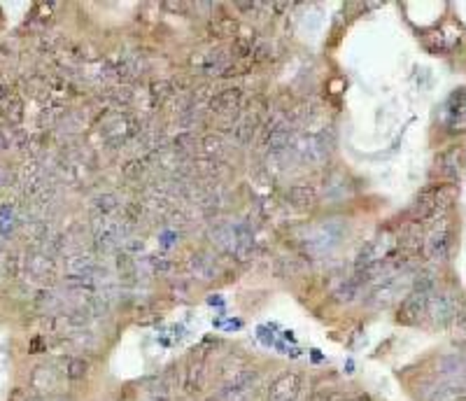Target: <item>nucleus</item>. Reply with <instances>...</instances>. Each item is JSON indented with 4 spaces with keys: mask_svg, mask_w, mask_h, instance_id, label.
<instances>
[{
    "mask_svg": "<svg viewBox=\"0 0 466 401\" xmlns=\"http://www.w3.org/2000/svg\"><path fill=\"white\" fill-rule=\"evenodd\" d=\"M457 201V187L450 182L436 184V187H427L415 196L411 206V217L415 222H429L445 217V213L455 206Z\"/></svg>",
    "mask_w": 466,
    "mask_h": 401,
    "instance_id": "f257e3e1",
    "label": "nucleus"
},
{
    "mask_svg": "<svg viewBox=\"0 0 466 401\" xmlns=\"http://www.w3.org/2000/svg\"><path fill=\"white\" fill-rule=\"evenodd\" d=\"M422 252L431 264H445L448 262V257L452 252V231H450L448 220L445 217H440V224L431 226L429 231L424 233Z\"/></svg>",
    "mask_w": 466,
    "mask_h": 401,
    "instance_id": "f03ea898",
    "label": "nucleus"
},
{
    "mask_svg": "<svg viewBox=\"0 0 466 401\" xmlns=\"http://www.w3.org/2000/svg\"><path fill=\"white\" fill-rule=\"evenodd\" d=\"M459 315V298L448 289H433L429 294V310H427V320H433L438 324L457 320Z\"/></svg>",
    "mask_w": 466,
    "mask_h": 401,
    "instance_id": "7ed1b4c3",
    "label": "nucleus"
},
{
    "mask_svg": "<svg viewBox=\"0 0 466 401\" xmlns=\"http://www.w3.org/2000/svg\"><path fill=\"white\" fill-rule=\"evenodd\" d=\"M433 289H413L404 298L399 308V322L404 324H418L427 320V310H429V294Z\"/></svg>",
    "mask_w": 466,
    "mask_h": 401,
    "instance_id": "20e7f679",
    "label": "nucleus"
},
{
    "mask_svg": "<svg viewBox=\"0 0 466 401\" xmlns=\"http://www.w3.org/2000/svg\"><path fill=\"white\" fill-rule=\"evenodd\" d=\"M464 163H466L464 148H450L436 157V161H433V175H438L440 180H457Z\"/></svg>",
    "mask_w": 466,
    "mask_h": 401,
    "instance_id": "39448f33",
    "label": "nucleus"
},
{
    "mask_svg": "<svg viewBox=\"0 0 466 401\" xmlns=\"http://www.w3.org/2000/svg\"><path fill=\"white\" fill-rule=\"evenodd\" d=\"M443 122L450 131H464L466 129V89H459L445 103Z\"/></svg>",
    "mask_w": 466,
    "mask_h": 401,
    "instance_id": "423d86ee",
    "label": "nucleus"
},
{
    "mask_svg": "<svg viewBox=\"0 0 466 401\" xmlns=\"http://www.w3.org/2000/svg\"><path fill=\"white\" fill-rule=\"evenodd\" d=\"M301 390V375L298 373H283L268 387V401H294Z\"/></svg>",
    "mask_w": 466,
    "mask_h": 401,
    "instance_id": "0eeeda50",
    "label": "nucleus"
},
{
    "mask_svg": "<svg viewBox=\"0 0 466 401\" xmlns=\"http://www.w3.org/2000/svg\"><path fill=\"white\" fill-rule=\"evenodd\" d=\"M240 96H242L240 89H226V91L217 93L213 98V103H210V107H213L215 114H231L233 110H238Z\"/></svg>",
    "mask_w": 466,
    "mask_h": 401,
    "instance_id": "6e6552de",
    "label": "nucleus"
},
{
    "mask_svg": "<svg viewBox=\"0 0 466 401\" xmlns=\"http://www.w3.org/2000/svg\"><path fill=\"white\" fill-rule=\"evenodd\" d=\"M289 201L294 203L296 208H312L315 206V201H317V196H315V189L312 187H294L292 192H289Z\"/></svg>",
    "mask_w": 466,
    "mask_h": 401,
    "instance_id": "1a4fd4ad",
    "label": "nucleus"
},
{
    "mask_svg": "<svg viewBox=\"0 0 466 401\" xmlns=\"http://www.w3.org/2000/svg\"><path fill=\"white\" fill-rule=\"evenodd\" d=\"M228 68H231V59H228V54L222 52V49L217 54H213V59H208V63H206V70L210 75H215V78L224 75Z\"/></svg>",
    "mask_w": 466,
    "mask_h": 401,
    "instance_id": "9d476101",
    "label": "nucleus"
},
{
    "mask_svg": "<svg viewBox=\"0 0 466 401\" xmlns=\"http://www.w3.org/2000/svg\"><path fill=\"white\" fill-rule=\"evenodd\" d=\"M54 383H56V375H54L52 368H47V366L35 368V373H33V385L37 387V390H42V392H44V390H52Z\"/></svg>",
    "mask_w": 466,
    "mask_h": 401,
    "instance_id": "9b49d317",
    "label": "nucleus"
},
{
    "mask_svg": "<svg viewBox=\"0 0 466 401\" xmlns=\"http://www.w3.org/2000/svg\"><path fill=\"white\" fill-rule=\"evenodd\" d=\"M87 371H89V364L80 357H73L66 366V375L70 380H82L87 375Z\"/></svg>",
    "mask_w": 466,
    "mask_h": 401,
    "instance_id": "f8f14e48",
    "label": "nucleus"
},
{
    "mask_svg": "<svg viewBox=\"0 0 466 401\" xmlns=\"http://www.w3.org/2000/svg\"><path fill=\"white\" fill-rule=\"evenodd\" d=\"M152 96H154V100H159V103H163V100H168L173 96V84L165 80L154 82V84H152Z\"/></svg>",
    "mask_w": 466,
    "mask_h": 401,
    "instance_id": "ddd939ff",
    "label": "nucleus"
},
{
    "mask_svg": "<svg viewBox=\"0 0 466 401\" xmlns=\"http://www.w3.org/2000/svg\"><path fill=\"white\" fill-rule=\"evenodd\" d=\"M201 375H203V366L199 364V366H191V371H189V378H187V387L189 390H199L201 387Z\"/></svg>",
    "mask_w": 466,
    "mask_h": 401,
    "instance_id": "4468645a",
    "label": "nucleus"
},
{
    "mask_svg": "<svg viewBox=\"0 0 466 401\" xmlns=\"http://www.w3.org/2000/svg\"><path fill=\"white\" fill-rule=\"evenodd\" d=\"M10 96V84H0V98Z\"/></svg>",
    "mask_w": 466,
    "mask_h": 401,
    "instance_id": "2eb2a0df",
    "label": "nucleus"
},
{
    "mask_svg": "<svg viewBox=\"0 0 466 401\" xmlns=\"http://www.w3.org/2000/svg\"><path fill=\"white\" fill-rule=\"evenodd\" d=\"M3 145H5V140H3V133H0V148H3Z\"/></svg>",
    "mask_w": 466,
    "mask_h": 401,
    "instance_id": "dca6fc26",
    "label": "nucleus"
}]
</instances>
